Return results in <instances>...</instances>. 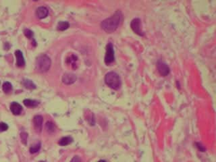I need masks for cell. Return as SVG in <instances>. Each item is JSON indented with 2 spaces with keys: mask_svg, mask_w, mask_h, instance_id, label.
Here are the masks:
<instances>
[{
  "mask_svg": "<svg viewBox=\"0 0 216 162\" xmlns=\"http://www.w3.org/2000/svg\"><path fill=\"white\" fill-rule=\"evenodd\" d=\"M77 81V77L72 73H66L62 77V81L65 85H72Z\"/></svg>",
  "mask_w": 216,
  "mask_h": 162,
  "instance_id": "7",
  "label": "cell"
},
{
  "mask_svg": "<svg viewBox=\"0 0 216 162\" xmlns=\"http://www.w3.org/2000/svg\"><path fill=\"white\" fill-rule=\"evenodd\" d=\"M23 103L24 105L28 108H35L37 107L39 105L38 101H35V100H31V99H25L24 100Z\"/></svg>",
  "mask_w": 216,
  "mask_h": 162,
  "instance_id": "14",
  "label": "cell"
},
{
  "mask_svg": "<svg viewBox=\"0 0 216 162\" xmlns=\"http://www.w3.org/2000/svg\"><path fill=\"white\" fill-rule=\"evenodd\" d=\"M36 13H37V16H38L39 18H40V19H43V18H45L47 17L49 14V11L46 8L43 7L42 6V7H39L37 8Z\"/></svg>",
  "mask_w": 216,
  "mask_h": 162,
  "instance_id": "11",
  "label": "cell"
},
{
  "mask_svg": "<svg viewBox=\"0 0 216 162\" xmlns=\"http://www.w3.org/2000/svg\"><path fill=\"white\" fill-rule=\"evenodd\" d=\"M43 117L39 115L35 116L33 118V124L35 130L37 132H40L42 130V126H43Z\"/></svg>",
  "mask_w": 216,
  "mask_h": 162,
  "instance_id": "8",
  "label": "cell"
},
{
  "mask_svg": "<svg viewBox=\"0 0 216 162\" xmlns=\"http://www.w3.org/2000/svg\"><path fill=\"white\" fill-rule=\"evenodd\" d=\"M98 162H106V161H104V160H100V161H99Z\"/></svg>",
  "mask_w": 216,
  "mask_h": 162,
  "instance_id": "24",
  "label": "cell"
},
{
  "mask_svg": "<svg viewBox=\"0 0 216 162\" xmlns=\"http://www.w3.org/2000/svg\"><path fill=\"white\" fill-rule=\"evenodd\" d=\"M8 128V126L7 124L4 122L0 123V132H3V131L7 130Z\"/></svg>",
  "mask_w": 216,
  "mask_h": 162,
  "instance_id": "22",
  "label": "cell"
},
{
  "mask_svg": "<svg viewBox=\"0 0 216 162\" xmlns=\"http://www.w3.org/2000/svg\"><path fill=\"white\" fill-rule=\"evenodd\" d=\"M2 89H3V91L4 93H10L12 90V84L9 83V82H6V83H3Z\"/></svg>",
  "mask_w": 216,
  "mask_h": 162,
  "instance_id": "17",
  "label": "cell"
},
{
  "mask_svg": "<svg viewBox=\"0 0 216 162\" xmlns=\"http://www.w3.org/2000/svg\"><path fill=\"white\" fill-rule=\"evenodd\" d=\"M70 24L68 22L66 21H61L59 22L58 24H57V29L59 30H61V31H63V30H65L68 29L69 28Z\"/></svg>",
  "mask_w": 216,
  "mask_h": 162,
  "instance_id": "16",
  "label": "cell"
},
{
  "mask_svg": "<svg viewBox=\"0 0 216 162\" xmlns=\"http://www.w3.org/2000/svg\"><path fill=\"white\" fill-rule=\"evenodd\" d=\"M51 59L45 54L40 55L36 60V69L39 72H46L51 66Z\"/></svg>",
  "mask_w": 216,
  "mask_h": 162,
  "instance_id": "3",
  "label": "cell"
},
{
  "mask_svg": "<svg viewBox=\"0 0 216 162\" xmlns=\"http://www.w3.org/2000/svg\"><path fill=\"white\" fill-rule=\"evenodd\" d=\"M10 110L14 115H19L22 111V106L16 102H13L10 105Z\"/></svg>",
  "mask_w": 216,
  "mask_h": 162,
  "instance_id": "10",
  "label": "cell"
},
{
  "mask_svg": "<svg viewBox=\"0 0 216 162\" xmlns=\"http://www.w3.org/2000/svg\"><path fill=\"white\" fill-rule=\"evenodd\" d=\"M105 82L110 88L118 90L121 87V79L120 76L115 72H110L105 77Z\"/></svg>",
  "mask_w": 216,
  "mask_h": 162,
  "instance_id": "2",
  "label": "cell"
},
{
  "mask_svg": "<svg viewBox=\"0 0 216 162\" xmlns=\"http://www.w3.org/2000/svg\"><path fill=\"white\" fill-rule=\"evenodd\" d=\"M78 61V57L75 55H71L67 58V63L70 64L72 66L75 68L77 65V61Z\"/></svg>",
  "mask_w": 216,
  "mask_h": 162,
  "instance_id": "15",
  "label": "cell"
},
{
  "mask_svg": "<svg viewBox=\"0 0 216 162\" xmlns=\"http://www.w3.org/2000/svg\"><path fill=\"white\" fill-rule=\"evenodd\" d=\"M157 70L158 72H159L160 74L163 77H166L169 74L170 72V69L169 66H168L167 63H166L164 61L159 60L157 62Z\"/></svg>",
  "mask_w": 216,
  "mask_h": 162,
  "instance_id": "6",
  "label": "cell"
},
{
  "mask_svg": "<svg viewBox=\"0 0 216 162\" xmlns=\"http://www.w3.org/2000/svg\"><path fill=\"white\" fill-rule=\"evenodd\" d=\"M39 162H45V161H39Z\"/></svg>",
  "mask_w": 216,
  "mask_h": 162,
  "instance_id": "25",
  "label": "cell"
},
{
  "mask_svg": "<svg viewBox=\"0 0 216 162\" xmlns=\"http://www.w3.org/2000/svg\"><path fill=\"white\" fill-rule=\"evenodd\" d=\"M15 55L16 57V65L18 67H22L25 64V61L23 57V54L21 51L17 50L15 52Z\"/></svg>",
  "mask_w": 216,
  "mask_h": 162,
  "instance_id": "9",
  "label": "cell"
},
{
  "mask_svg": "<svg viewBox=\"0 0 216 162\" xmlns=\"http://www.w3.org/2000/svg\"><path fill=\"white\" fill-rule=\"evenodd\" d=\"M22 85L25 88L28 89H36V85L32 83V81L28 79H24L22 81Z\"/></svg>",
  "mask_w": 216,
  "mask_h": 162,
  "instance_id": "12",
  "label": "cell"
},
{
  "mask_svg": "<svg viewBox=\"0 0 216 162\" xmlns=\"http://www.w3.org/2000/svg\"><path fill=\"white\" fill-rule=\"evenodd\" d=\"M122 19V14L118 10L111 17L106 18L101 24V28L108 33H112L116 30Z\"/></svg>",
  "mask_w": 216,
  "mask_h": 162,
  "instance_id": "1",
  "label": "cell"
},
{
  "mask_svg": "<svg viewBox=\"0 0 216 162\" xmlns=\"http://www.w3.org/2000/svg\"><path fill=\"white\" fill-rule=\"evenodd\" d=\"M24 34H25V36L28 39H32V37H33V32H32V30H30L29 29H25L24 30Z\"/></svg>",
  "mask_w": 216,
  "mask_h": 162,
  "instance_id": "20",
  "label": "cell"
},
{
  "mask_svg": "<svg viewBox=\"0 0 216 162\" xmlns=\"http://www.w3.org/2000/svg\"><path fill=\"white\" fill-rule=\"evenodd\" d=\"M45 128H46V130L49 133L53 132L55 129L54 124L51 122H47L46 123V124H45Z\"/></svg>",
  "mask_w": 216,
  "mask_h": 162,
  "instance_id": "18",
  "label": "cell"
},
{
  "mask_svg": "<svg viewBox=\"0 0 216 162\" xmlns=\"http://www.w3.org/2000/svg\"><path fill=\"white\" fill-rule=\"evenodd\" d=\"M115 59L114 55V46L112 43H109L106 46V56H105V62L106 64H110L112 62H114Z\"/></svg>",
  "mask_w": 216,
  "mask_h": 162,
  "instance_id": "4",
  "label": "cell"
},
{
  "mask_svg": "<svg viewBox=\"0 0 216 162\" xmlns=\"http://www.w3.org/2000/svg\"><path fill=\"white\" fill-rule=\"evenodd\" d=\"M72 142V139L70 136H65L59 141V145L61 146H66Z\"/></svg>",
  "mask_w": 216,
  "mask_h": 162,
  "instance_id": "13",
  "label": "cell"
},
{
  "mask_svg": "<svg viewBox=\"0 0 216 162\" xmlns=\"http://www.w3.org/2000/svg\"><path fill=\"white\" fill-rule=\"evenodd\" d=\"M81 157H80L79 156H77V155H76V156L74 157L72 159V160L70 161V162H81Z\"/></svg>",
  "mask_w": 216,
  "mask_h": 162,
  "instance_id": "23",
  "label": "cell"
},
{
  "mask_svg": "<svg viewBox=\"0 0 216 162\" xmlns=\"http://www.w3.org/2000/svg\"><path fill=\"white\" fill-rule=\"evenodd\" d=\"M20 138H21L22 143H24V145H26V142H27V138H28L27 133L22 132L21 134H20Z\"/></svg>",
  "mask_w": 216,
  "mask_h": 162,
  "instance_id": "21",
  "label": "cell"
},
{
  "mask_svg": "<svg viewBox=\"0 0 216 162\" xmlns=\"http://www.w3.org/2000/svg\"><path fill=\"white\" fill-rule=\"evenodd\" d=\"M131 28L132 29L134 32L136 34H139L140 36H143L144 32L143 31V28H142V24L141 20L139 18H135L131 21L130 23Z\"/></svg>",
  "mask_w": 216,
  "mask_h": 162,
  "instance_id": "5",
  "label": "cell"
},
{
  "mask_svg": "<svg viewBox=\"0 0 216 162\" xmlns=\"http://www.w3.org/2000/svg\"><path fill=\"white\" fill-rule=\"evenodd\" d=\"M41 149V143H38L37 144L32 145V146L30 148V153H35L38 152Z\"/></svg>",
  "mask_w": 216,
  "mask_h": 162,
  "instance_id": "19",
  "label": "cell"
}]
</instances>
